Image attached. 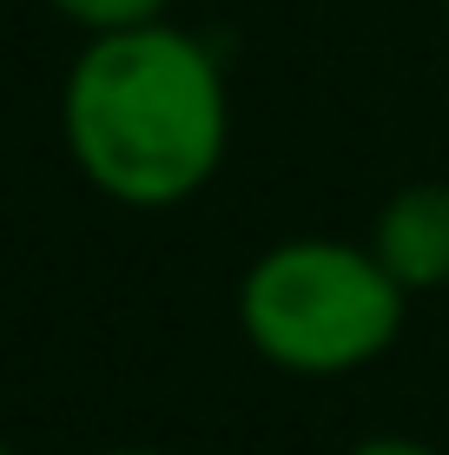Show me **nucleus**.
I'll list each match as a JSON object with an SVG mask.
<instances>
[{
	"label": "nucleus",
	"instance_id": "obj_8",
	"mask_svg": "<svg viewBox=\"0 0 449 455\" xmlns=\"http://www.w3.org/2000/svg\"><path fill=\"white\" fill-rule=\"evenodd\" d=\"M0 455H20V449H13V443H7V435H0Z\"/></svg>",
	"mask_w": 449,
	"mask_h": 455
},
{
	"label": "nucleus",
	"instance_id": "obj_2",
	"mask_svg": "<svg viewBox=\"0 0 449 455\" xmlns=\"http://www.w3.org/2000/svg\"><path fill=\"white\" fill-rule=\"evenodd\" d=\"M231 310L258 363L304 383H331L397 350L410 323V291L383 271L364 238L304 231L265 244L245 264Z\"/></svg>",
	"mask_w": 449,
	"mask_h": 455
},
{
	"label": "nucleus",
	"instance_id": "obj_4",
	"mask_svg": "<svg viewBox=\"0 0 449 455\" xmlns=\"http://www.w3.org/2000/svg\"><path fill=\"white\" fill-rule=\"evenodd\" d=\"M60 20H73L80 34H126V27H146V20H165L172 0H46Z\"/></svg>",
	"mask_w": 449,
	"mask_h": 455
},
{
	"label": "nucleus",
	"instance_id": "obj_7",
	"mask_svg": "<svg viewBox=\"0 0 449 455\" xmlns=\"http://www.w3.org/2000/svg\"><path fill=\"white\" fill-rule=\"evenodd\" d=\"M437 13H443V40H449V0H437Z\"/></svg>",
	"mask_w": 449,
	"mask_h": 455
},
{
	"label": "nucleus",
	"instance_id": "obj_3",
	"mask_svg": "<svg viewBox=\"0 0 449 455\" xmlns=\"http://www.w3.org/2000/svg\"><path fill=\"white\" fill-rule=\"evenodd\" d=\"M370 251L410 297L449 291V179H410L370 218Z\"/></svg>",
	"mask_w": 449,
	"mask_h": 455
},
{
	"label": "nucleus",
	"instance_id": "obj_5",
	"mask_svg": "<svg viewBox=\"0 0 449 455\" xmlns=\"http://www.w3.org/2000/svg\"><path fill=\"white\" fill-rule=\"evenodd\" d=\"M344 455H443V449L416 443V435H364V443H350Z\"/></svg>",
	"mask_w": 449,
	"mask_h": 455
},
{
	"label": "nucleus",
	"instance_id": "obj_6",
	"mask_svg": "<svg viewBox=\"0 0 449 455\" xmlns=\"http://www.w3.org/2000/svg\"><path fill=\"white\" fill-rule=\"evenodd\" d=\"M100 455H172V449H152V443H126V449H100Z\"/></svg>",
	"mask_w": 449,
	"mask_h": 455
},
{
	"label": "nucleus",
	"instance_id": "obj_1",
	"mask_svg": "<svg viewBox=\"0 0 449 455\" xmlns=\"http://www.w3.org/2000/svg\"><path fill=\"white\" fill-rule=\"evenodd\" d=\"M67 159L126 212H172L219 179L231 152V86L192 27L146 20L92 34L60 86Z\"/></svg>",
	"mask_w": 449,
	"mask_h": 455
}]
</instances>
